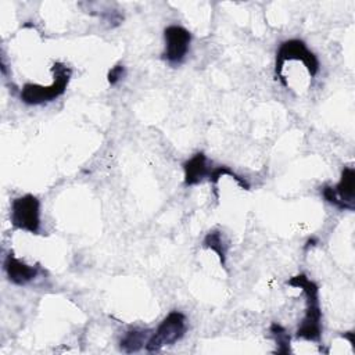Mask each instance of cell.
I'll list each match as a JSON object with an SVG mask.
<instances>
[{
    "label": "cell",
    "instance_id": "obj_1",
    "mask_svg": "<svg viewBox=\"0 0 355 355\" xmlns=\"http://www.w3.org/2000/svg\"><path fill=\"white\" fill-rule=\"evenodd\" d=\"M287 284L295 288H301L306 301L305 315L297 329L295 337L319 343L322 338V308L319 301V286L313 280H309L304 273L293 276L287 280Z\"/></svg>",
    "mask_w": 355,
    "mask_h": 355
},
{
    "label": "cell",
    "instance_id": "obj_2",
    "mask_svg": "<svg viewBox=\"0 0 355 355\" xmlns=\"http://www.w3.org/2000/svg\"><path fill=\"white\" fill-rule=\"evenodd\" d=\"M53 72V83L49 86H43L39 83H25L21 89V100L28 105H39L44 103H50L58 98L67 90L69 83L72 71L62 62H54L51 67Z\"/></svg>",
    "mask_w": 355,
    "mask_h": 355
},
{
    "label": "cell",
    "instance_id": "obj_3",
    "mask_svg": "<svg viewBox=\"0 0 355 355\" xmlns=\"http://www.w3.org/2000/svg\"><path fill=\"white\" fill-rule=\"evenodd\" d=\"M187 330L186 315L180 311H171L146 343V351L158 352L164 347L173 345L183 338Z\"/></svg>",
    "mask_w": 355,
    "mask_h": 355
},
{
    "label": "cell",
    "instance_id": "obj_4",
    "mask_svg": "<svg viewBox=\"0 0 355 355\" xmlns=\"http://www.w3.org/2000/svg\"><path fill=\"white\" fill-rule=\"evenodd\" d=\"M286 61H301L312 78L319 72L318 57L306 47L305 42L301 39L284 40L276 53L275 72H276V76L280 78V80L284 86H286V80L282 75V69H283V65L286 64Z\"/></svg>",
    "mask_w": 355,
    "mask_h": 355
},
{
    "label": "cell",
    "instance_id": "obj_5",
    "mask_svg": "<svg viewBox=\"0 0 355 355\" xmlns=\"http://www.w3.org/2000/svg\"><path fill=\"white\" fill-rule=\"evenodd\" d=\"M10 222L14 229L37 234L40 230V201L33 194L17 197L11 202Z\"/></svg>",
    "mask_w": 355,
    "mask_h": 355
},
{
    "label": "cell",
    "instance_id": "obj_6",
    "mask_svg": "<svg viewBox=\"0 0 355 355\" xmlns=\"http://www.w3.org/2000/svg\"><path fill=\"white\" fill-rule=\"evenodd\" d=\"M164 39L165 50L162 53V60L173 65L180 64L189 53L191 33L180 25H169L164 29Z\"/></svg>",
    "mask_w": 355,
    "mask_h": 355
},
{
    "label": "cell",
    "instance_id": "obj_7",
    "mask_svg": "<svg viewBox=\"0 0 355 355\" xmlns=\"http://www.w3.org/2000/svg\"><path fill=\"white\" fill-rule=\"evenodd\" d=\"M4 272L8 277V280L17 286H25L29 282L35 280L39 273L37 266H31L17 258L12 252H8L3 262Z\"/></svg>",
    "mask_w": 355,
    "mask_h": 355
},
{
    "label": "cell",
    "instance_id": "obj_8",
    "mask_svg": "<svg viewBox=\"0 0 355 355\" xmlns=\"http://www.w3.org/2000/svg\"><path fill=\"white\" fill-rule=\"evenodd\" d=\"M334 194L340 201L343 209L354 211L355 200V169L351 166H344L341 171L340 182L333 186Z\"/></svg>",
    "mask_w": 355,
    "mask_h": 355
},
{
    "label": "cell",
    "instance_id": "obj_9",
    "mask_svg": "<svg viewBox=\"0 0 355 355\" xmlns=\"http://www.w3.org/2000/svg\"><path fill=\"white\" fill-rule=\"evenodd\" d=\"M183 173H184V186H196L204 178L209 176V166L207 155L202 151L196 153L191 158L186 159L183 164Z\"/></svg>",
    "mask_w": 355,
    "mask_h": 355
},
{
    "label": "cell",
    "instance_id": "obj_10",
    "mask_svg": "<svg viewBox=\"0 0 355 355\" xmlns=\"http://www.w3.org/2000/svg\"><path fill=\"white\" fill-rule=\"evenodd\" d=\"M151 330L148 329H132L128 330L123 337L119 341V348L121 351L126 352V354H133L140 351L143 347H146L147 340L151 336Z\"/></svg>",
    "mask_w": 355,
    "mask_h": 355
},
{
    "label": "cell",
    "instance_id": "obj_11",
    "mask_svg": "<svg viewBox=\"0 0 355 355\" xmlns=\"http://www.w3.org/2000/svg\"><path fill=\"white\" fill-rule=\"evenodd\" d=\"M202 247L208 248V250H212L218 258H219V262L220 265L225 268L226 266V258H227V248H229V244L223 236V233L219 230V229H212L209 230L204 240H202Z\"/></svg>",
    "mask_w": 355,
    "mask_h": 355
},
{
    "label": "cell",
    "instance_id": "obj_12",
    "mask_svg": "<svg viewBox=\"0 0 355 355\" xmlns=\"http://www.w3.org/2000/svg\"><path fill=\"white\" fill-rule=\"evenodd\" d=\"M222 176H230L241 189L250 190V184H248V182H247L244 178H241L240 175H237V173H236L233 169H230L229 166H226V165H219V166L211 169V172H209V182H211V184L215 187L214 190H215V194H216V196H218V193H216L218 182H219V179H220Z\"/></svg>",
    "mask_w": 355,
    "mask_h": 355
},
{
    "label": "cell",
    "instance_id": "obj_13",
    "mask_svg": "<svg viewBox=\"0 0 355 355\" xmlns=\"http://www.w3.org/2000/svg\"><path fill=\"white\" fill-rule=\"evenodd\" d=\"M269 331L273 336L275 343L277 345L276 352H279V354L291 352V349H290V334L287 333V330L282 324H279L277 322H273L269 327Z\"/></svg>",
    "mask_w": 355,
    "mask_h": 355
},
{
    "label": "cell",
    "instance_id": "obj_14",
    "mask_svg": "<svg viewBox=\"0 0 355 355\" xmlns=\"http://www.w3.org/2000/svg\"><path fill=\"white\" fill-rule=\"evenodd\" d=\"M125 73H126L125 67H123L122 64H116V65H114V67L108 71V73H107V80H108V83H110L111 86H115L121 79H123Z\"/></svg>",
    "mask_w": 355,
    "mask_h": 355
},
{
    "label": "cell",
    "instance_id": "obj_15",
    "mask_svg": "<svg viewBox=\"0 0 355 355\" xmlns=\"http://www.w3.org/2000/svg\"><path fill=\"white\" fill-rule=\"evenodd\" d=\"M319 241H318V239L316 237H309L306 241H305V245H304V250L306 251L309 247H315L316 244H318Z\"/></svg>",
    "mask_w": 355,
    "mask_h": 355
},
{
    "label": "cell",
    "instance_id": "obj_16",
    "mask_svg": "<svg viewBox=\"0 0 355 355\" xmlns=\"http://www.w3.org/2000/svg\"><path fill=\"white\" fill-rule=\"evenodd\" d=\"M354 334H355L354 331H347V333H344V334H343V337H344V338H347V340L349 341V344H351V345H354V344H355Z\"/></svg>",
    "mask_w": 355,
    "mask_h": 355
}]
</instances>
